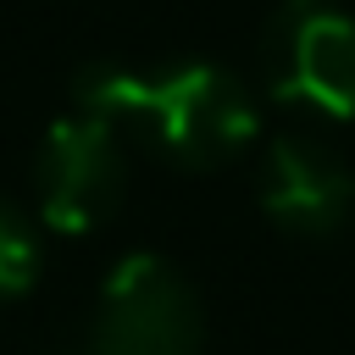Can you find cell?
<instances>
[{"mask_svg":"<svg viewBox=\"0 0 355 355\" xmlns=\"http://www.w3.org/2000/svg\"><path fill=\"white\" fill-rule=\"evenodd\" d=\"M78 111H94L116 122L122 133H139L150 150H161L178 166H222L255 139V100L250 89L211 61H178L161 72H128V67H83Z\"/></svg>","mask_w":355,"mask_h":355,"instance_id":"obj_1","label":"cell"},{"mask_svg":"<svg viewBox=\"0 0 355 355\" xmlns=\"http://www.w3.org/2000/svg\"><path fill=\"white\" fill-rule=\"evenodd\" d=\"M261 78L283 105L355 116V17L333 0H283L261 28Z\"/></svg>","mask_w":355,"mask_h":355,"instance_id":"obj_2","label":"cell"},{"mask_svg":"<svg viewBox=\"0 0 355 355\" xmlns=\"http://www.w3.org/2000/svg\"><path fill=\"white\" fill-rule=\"evenodd\" d=\"M205 316L194 283L161 255H128L100 288L89 355H200Z\"/></svg>","mask_w":355,"mask_h":355,"instance_id":"obj_3","label":"cell"},{"mask_svg":"<svg viewBox=\"0 0 355 355\" xmlns=\"http://www.w3.org/2000/svg\"><path fill=\"white\" fill-rule=\"evenodd\" d=\"M128 194L122 128L94 111H67L39 144V216L55 233H94Z\"/></svg>","mask_w":355,"mask_h":355,"instance_id":"obj_4","label":"cell"},{"mask_svg":"<svg viewBox=\"0 0 355 355\" xmlns=\"http://www.w3.org/2000/svg\"><path fill=\"white\" fill-rule=\"evenodd\" d=\"M261 211L300 239L338 233L355 211V172L327 144L305 133H283L266 144L261 161Z\"/></svg>","mask_w":355,"mask_h":355,"instance_id":"obj_5","label":"cell"},{"mask_svg":"<svg viewBox=\"0 0 355 355\" xmlns=\"http://www.w3.org/2000/svg\"><path fill=\"white\" fill-rule=\"evenodd\" d=\"M33 277H39V233L17 205L0 200V305L28 294Z\"/></svg>","mask_w":355,"mask_h":355,"instance_id":"obj_6","label":"cell"}]
</instances>
